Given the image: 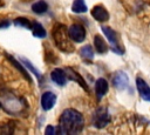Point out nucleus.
<instances>
[{
	"label": "nucleus",
	"instance_id": "nucleus-1",
	"mask_svg": "<svg viewBox=\"0 0 150 135\" xmlns=\"http://www.w3.org/2000/svg\"><path fill=\"white\" fill-rule=\"evenodd\" d=\"M84 126L83 116L80 112L75 109H66L61 117L59 124V133L60 134H79Z\"/></svg>",
	"mask_w": 150,
	"mask_h": 135
},
{
	"label": "nucleus",
	"instance_id": "nucleus-2",
	"mask_svg": "<svg viewBox=\"0 0 150 135\" xmlns=\"http://www.w3.org/2000/svg\"><path fill=\"white\" fill-rule=\"evenodd\" d=\"M53 39H54L56 47L60 50H62L64 53L74 52V46L70 42V36H69L68 29L64 25H61V23L55 25V27L53 29Z\"/></svg>",
	"mask_w": 150,
	"mask_h": 135
},
{
	"label": "nucleus",
	"instance_id": "nucleus-3",
	"mask_svg": "<svg viewBox=\"0 0 150 135\" xmlns=\"http://www.w3.org/2000/svg\"><path fill=\"white\" fill-rule=\"evenodd\" d=\"M2 106L11 114H19L23 110V101L15 95L7 93L2 96Z\"/></svg>",
	"mask_w": 150,
	"mask_h": 135
},
{
	"label": "nucleus",
	"instance_id": "nucleus-4",
	"mask_svg": "<svg viewBox=\"0 0 150 135\" xmlns=\"http://www.w3.org/2000/svg\"><path fill=\"white\" fill-rule=\"evenodd\" d=\"M109 121H110V115H109V113H108V110L105 108H100L94 114L93 122H94V126L96 128L105 127L109 123Z\"/></svg>",
	"mask_w": 150,
	"mask_h": 135
},
{
	"label": "nucleus",
	"instance_id": "nucleus-5",
	"mask_svg": "<svg viewBox=\"0 0 150 135\" xmlns=\"http://www.w3.org/2000/svg\"><path fill=\"white\" fill-rule=\"evenodd\" d=\"M102 31H103V33L105 34L108 41L110 42L112 50H114L115 53L123 54V48L118 46V40H117V35H116L115 31H114L112 28H110V27H107V26H103V27H102Z\"/></svg>",
	"mask_w": 150,
	"mask_h": 135
},
{
	"label": "nucleus",
	"instance_id": "nucleus-6",
	"mask_svg": "<svg viewBox=\"0 0 150 135\" xmlns=\"http://www.w3.org/2000/svg\"><path fill=\"white\" fill-rule=\"evenodd\" d=\"M68 33L74 42H82L86 39V29L82 25H71L68 29Z\"/></svg>",
	"mask_w": 150,
	"mask_h": 135
},
{
	"label": "nucleus",
	"instance_id": "nucleus-7",
	"mask_svg": "<svg viewBox=\"0 0 150 135\" xmlns=\"http://www.w3.org/2000/svg\"><path fill=\"white\" fill-rule=\"evenodd\" d=\"M128 75L122 72V70H118L112 76V85L115 88H118V89H124L127 86H128Z\"/></svg>",
	"mask_w": 150,
	"mask_h": 135
},
{
	"label": "nucleus",
	"instance_id": "nucleus-8",
	"mask_svg": "<svg viewBox=\"0 0 150 135\" xmlns=\"http://www.w3.org/2000/svg\"><path fill=\"white\" fill-rule=\"evenodd\" d=\"M56 102V95L52 92H46L41 96V106L45 110H49L54 107Z\"/></svg>",
	"mask_w": 150,
	"mask_h": 135
},
{
	"label": "nucleus",
	"instance_id": "nucleus-9",
	"mask_svg": "<svg viewBox=\"0 0 150 135\" xmlns=\"http://www.w3.org/2000/svg\"><path fill=\"white\" fill-rule=\"evenodd\" d=\"M136 86H137V89H138L141 97L145 101H150V87L148 86V83L143 79L137 77L136 79Z\"/></svg>",
	"mask_w": 150,
	"mask_h": 135
},
{
	"label": "nucleus",
	"instance_id": "nucleus-10",
	"mask_svg": "<svg viewBox=\"0 0 150 135\" xmlns=\"http://www.w3.org/2000/svg\"><path fill=\"white\" fill-rule=\"evenodd\" d=\"M50 77H52V80H53L56 85H59V86H64V85L67 83V80H68V76H67L66 70H63V69H61V68L54 69V70L52 72V74H50Z\"/></svg>",
	"mask_w": 150,
	"mask_h": 135
},
{
	"label": "nucleus",
	"instance_id": "nucleus-11",
	"mask_svg": "<svg viewBox=\"0 0 150 135\" xmlns=\"http://www.w3.org/2000/svg\"><path fill=\"white\" fill-rule=\"evenodd\" d=\"M91 15H93V18H94L95 20L101 21V22L107 21V20L109 19V13H108L107 9H105L103 6H101V5H97V6L93 7V9H91Z\"/></svg>",
	"mask_w": 150,
	"mask_h": 135
},
{
	"label": "nucleus",
	"instance_id": "nucleus-12",
	"mask_svg": "<svg viewBox=\"0 0 150 135\" xmlns=\"http://www.w3.org/2000/svg\"><path fill=\"white\" fill-rule=\"evenodd\" d=\"M95 90H96V97L100 101L108 92V82L105 81V79L100 77L96 83H95Z\"/></svg>",
	"mask_w": 150,
	"mask_h": 135
},
{
	"label": "nucleus",
	"instance_id": "nucleus-13",
	"mask_svg": "<svg viewBox=\"0 0 150 135\" xmlns=\"http://www.w3.org/2000/svg\"><path fill=\"white\" fill-rule=\"evenodd\" d=\"M66 73H67V76L70 79V80H74V81H76L86 92H88L89 89H88V85L86 83V81L82 79V76L79 74V73H76L74 69H71V68H66Z\"/></svg>",
	"mask_w": 150,
	"mask_h": 135
},
{
	"label": "nucleus",
	"instance_id": "nucleus-14",
	"mask_svg": "<svg viewBox=\"0 0 150 135\" xmlns=\"http://www.w3.org/2000/svg\"><path fill=\"white\" fill-rule=\"evenodd\" d=\"M6 58H7L8 60H9V62H11V63H12L13 66H15V67H16V68L19 69V72H20V73H21V74H22V75H23L25 77H26V80H28L29 82L32 81V79H30V75H29V74L27 73L26 68H25V67H22V66H21V65H20V63H19L18 61H16V59H14V58H13L12 55H9V54H6Z\"/></svg>",
	"mask_w": 150,
	"mask_h": 135
},
{
	"label": "nucleus",
	"instance_id": "nucleus-15",
	"mask_svg": "<svg viewBox=\"0 0 150 135\" xmlns=\"http://www.w3.org/2000/svg\"><path fill=\"white\" fill-rule=\"evenodd\" d=\"M30 31H32L33 35L36 38H45L46 36V29L42 27V25H40L36 21H32Z\"/></svg>",
	"mask_w": 150,
	"mask_h": 135
},
{
	"label": "nucleus",
	"instance_id": "nucleus-16",
	"mask_svg": "<svg viewBox=\"0 0 150 135\" xmlns=\"http://www.w3.org/2000/svg\"><path fill=\"white\" fill-rule=\"evenodd\" d=\"M94 43H95L96 50H97L98 53L102 54V53H105V52H107L108 46H107L105 41L102 39V36H100V35H95V38H94Z\"/></svg>",
	"mask_w": 150,
	"mask_h": 135
},
{
	"label": "nucleus",
	"instance_id": "nucleus-17",
	"mask_svg": "<svg viewBox=\"0 0 150 135\" xmlns=\"http://www.w3.org/2000/svg\"><path fill=\"white\" fill-rule=\"evenodd\" d=\"M14 129H15V123L13 121L0 123V134H13Z\"/></svg>",
	"mask_w": 150,
	"mask_h": 135
},
{
	"label": "nucleus",
	"instance_id": "nucleus-18",
	"mask_svg": "<svg viewBox=\"0 0 150 135\" xmlns=\"http://www.w3.org/2000/svg\"><path fill=\"white\" fill-rule=\"evenodd\" d=\"M47 9H48V5L43 0H40V1H38V2H35V4L32 5V11L34 13H38V14H42Z\"/></svg>",
	"mask_w": 150,
	"mask_h": 135
},
{
	"label": "nucleus",
	"instance_id": "nucleus-19",
	"mask_svg": "<svg viewBox=\"0 0 150 135\" xmlns=\"http://www.w3.org/2000/svg\"><path fill=\"white\" fill-rule=\"evenodd\" d=\"M80 54H81V56H82L84 60H87V61H91L93 58H94L93 48H91V46H89V45L83 46V47L80 49Z\"/></svg>",
	"mask_w": 150,
	"mask_h": 135
},
{
	"label": "nucleus",
	"instance_id": "nucleus-20",
	"mask_svg": "<svg viewBox=\"0 0 150 135\" xmlns=\"http://www.w3.org/2000/svg\"><path fill=\"white\" fill-rule=\"evenodd\" d=\"M71 11L74 13H83V12H87V6H86L84 0H75L73 2Z\"/></svg>",
	"mask_w": 150,
	"mask_h": 135
},
{
	"label": "nucleus",
	"instance_id": "nucleus-21",
	"mask_svg": "<svg viewBox=\"0 0 150 135\" xmlns=\"http://www.w3.org/2000/svg\"><path fill=\"white\" fill-rule=\"evenodd\" d=\"M14 25L30 29V27H32V21H29L27 18H16V19L14 20Z\"/></svg>",
	"mask_w": 150,
	"mask_h": 135
},
{
	"label": "nucleus",
	"instance_id": "nucleus-22",
	"mask_svg": "<svg viewBox=\"0 0 150 135\" xmlns=\"http://www.w3.org/2000/svg\"><path fill=\"white\" fill-rule=\"evenodd\" d=\"M22 63H25V65H26V67H27V68H29V70H30V72H33V74H34V75H35V76H36L39 80L41 79V75H40L39 70H38V69H36L34 66H32V63H30V62H29L27 59H22Z\"/></svg>",
	"mask_w": 150,
	"mask_h": 135
},
{
	"label": "nucleus",
	"instance_id": "nucleus-23",
	"mask_svg": "<svg viewBox=\"0 0 150 135\" xmlns=\"http://www.w3.org/2000/svg\"><path fill=\"white\" fill-rule=\"evenodd\" d=\"M45 134H46V135H53V134H55L54 127H53V126H48L47 129H46V131H45Z\"/></svg>",
	"mask_w": 150,
	"mask_h": 135
},
{
	"label": "nucleus",
	"instance_id": "nucleus-24",
	"mask_svg": "<svg viewBox=\"0 0 150 135\" xmlns=\"http://www.w3.org/2000/svg\"><path fill=\"white\" fill-rule=\"evenodd\" d=\"M9 22L8 20H4V21H0V28H4V27H8Z\"/></svg>",
	"mask_w": 150,
	"mask_h": 135
},
{
	"label": "nucleus",
	"instance_id": "nucleus-25",
	"mask_svg": "<svg viewBox=\"0 0 150 135\" xmlns=\"http://www.w3.org/2000/svg\"><path fill=\"white\" fill-rule=\"evenodd\" d=\"M0 6H2V0H0Z\"/></svg>",
	"mask_w": 150,
	"mask_h": 135
},
{
	"label": "nucleus",
	"instance_id": "nucleus-26",
	"mask_svg": "<svg viewBox=\"0 0 150 135\" xmlns=\"http://www.w3.org/2000/svg\"><path fill=\"white\" fill-rule=\"evenodd\" d=\"M0 107H1V103H0Z\"/></svg>",
	"mask_w": 150,
	"mask_h": 135
}]
</instances>
